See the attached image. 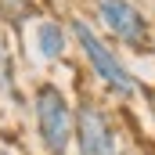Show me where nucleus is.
I'll return each mask as SVG.
<instances>
[{
    "instance_id": "nucleus-1",
    "label": "nucleus",
    "mask_w": 155,
    "mask_h": 155,
    "mask_svg": "<svg viewBox=\"0 0 155 155\" xmlns=\"http://www.w3.org/2000/svg\"><path fill=\"white\" fill-rule=\"evenodd\" d=\"M65 25H69L72 47H76L79 58H83V69L90 72V79H94L97 87H101V94L112 97V101H137L141 90H144V83L134 72V65L126 61V54H123L87 15H69Z\"/></svg>"
},
{
    "instance_id": "nucleus-2",
    "label": "nucleus",
    "mask_w": 155,
    "mask_h": 155,
    "mask_svg": "<svg viewBox=\"0 0 155 155\" xmlns=\"http://www.w3.org/2000/svg\"><path fill=\"white\" fill-rule=\"evenodd\" d=\"M90 22L123 54H134V58L155 54V25L141 0H90Z\"/></svg>"
},
{
    "instance_id": "nucleus-3",
    "label": "nucleus",
    "mask_w": 155,
    "mask_h": 155,
    "mask_svg": "<svg viewBox=\"0 0 155 155\" xmlns=\"http://www.w3.org/2000/svg\"><path fill=\"white\" fill-rule=\"evenodd\" d=\"M33 108V130H36L40 152L43 155H72V137H76V105L65 94L61 83L40 79L29 94Z\"/></svg>"
},
{
    "instance_id": "nucleus-4",
    "label": "nucleus",
    "mask_w": 155,
    "mask_h": 155,
    "mask_svg": "<svg viewBox=\"0 0 155 155\" xmlns=\"http://www.w3.org/2000/svg\"><path fill=\"white\" fill-rule=\"evenodd\" d=\"M72 105H76L72 152L76 155H119V130H116L108 105L90 90H76Z\"/></svg>"
},
{
    "instance_id": "nucleus-5",
    "label": "nucleus",
    "mask_w": 155,
    "mask_h": 155,
    "mask_svg": "<svg viewBox=\"0 0 155 155\" xmlns=\"http://www.w3.org/2000/svg\"><path fill=\"white\" fill-rule=\"evenodd\" d=\"M29 43H33V54H36L43 65H61L65 61V54H69V25L61 22V18H51V15H43V18H33L29 22Z\"/></svg>"
},
{
    "instance_id": "nucleus-6",
    "label": "nucleus",
    "mask_w": 155,
    "mask_h": 155,
    "mask_svg": "<svg viewBox=\"0 0 155 155\" xmlns=\"http://www.w3.org/2000/svg\"><path fill=\"white\" fill-rule=\"evenodd\" d=\"M0 15H4L7 25L22 29V25H29L36 18V4L33 0H0Z\"/></svg>"
},
{
    "instance_id": "nucleus-7",
    "label": "nucleus",
    "mask_w": 155,
    "mask_h": 155,
    "mask_svg": "<svg viewBox=\"0 0 155 155\" xmlns=\"http://www.w3.org/2000/svg\"><path fill=\"white\" fill-rule=\"evenodd\" d=\"M141 101H144V108H148V116H152V126H155V87H144V90H141Z\"/></svg>"
},
{
    "instance_id": "nucleus-8",
    "label": "nucleus",
    "mask_w": 155,
    "mask_h": 155,
    "mask_svg": "<svg viewBox=\"0 0 155 155\" xmlns=\"http://www.w3.org/2000/svg\"><path fill=\"white\" fill-rule=\"evenodd\" d=\"M148 15H152V25H155V0H148Z\"/></svg>"
}]
</instances>
